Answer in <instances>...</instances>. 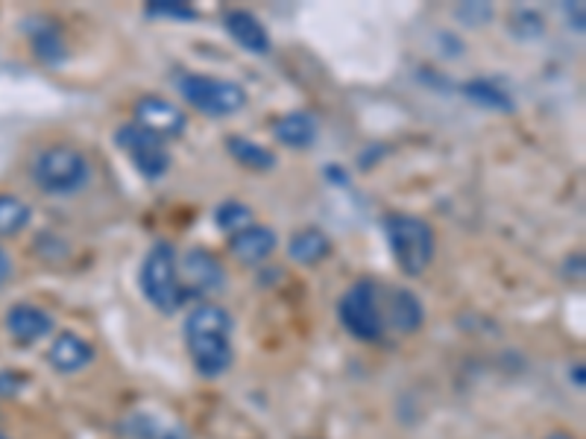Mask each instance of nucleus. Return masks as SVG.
Here are the masks:
<instances>
[{
  "label": "nucleus",
  "instance_id": "23",
  "mask_svg": "<svg viewBox=\"0 0 586 439\" xmlns=\"http://www.w3.org/2000/svg\"><path fill=\"white\" fill-rule=\"evenodd\" d=\"M455 18H458L463 27L479 29L493 18V7H489V3H475V0H469V3H460L458 10H455Z\"/></svg>",
  "mask_w": 586,
  "mask_h": 439
},
{
  "label": "nucleus",
  "instance_id": "31",
  "mask_svg": "<svg viewBox=\"0 0 586 439\" xmlns=\"http://www.w3.org/2000/svg\"><path fill=\"white\" fill-rule=\"evenodd\" d=\"M0 439H10V437H7V434H0Z\"/></svg>",
  "mask_w": 586,
  "mask_h": 439
},
{
  "label": "nucleus",
  "instance_id": "18",
  "mask_svg": "<svg viewBox=\"0 0 586 439\" xmlns=\"http://www.w3.org/2000/svg\"><path fill=\"white\" fill-rule=\"evenodd\" d=\"M226 153L238 162L246 170H255V173H267V170H273L279 165V158H276L273 150H267L253 138L244 135H229L226 138Z\"/></svg>",
  "mask_w": 586,
  "mask_h": 439
},
{
  "label": "nucleus",
  "instance_id": "7",
  "mask_svg": "<svg viewBox=\"0 0 586 439\" xmlns=\"http://www.w3.org/2000/svg\"><path fill=\"white\" fill-rule=\"evenodd\" d=\"M115 146L127 156L129 165L136 167V173L150 179V182L165 179L170 165H174V156H170V150H167L165 138L146 132V129L138 127V124H124V127H117Z\"/></svg>",
  "mask_w": 586,
  "mask_h": 439
},
{
  "label": "nucleus",
  "instance_id": "3",
  "mask_svg": "<svg viewBox=\"0 0 586 439\" xmlns=\"http://www.w3.org/2000/svg\"><path fill=\"white\" fill-rule=\"evenodd\" d=\"M138 284H141L146 305L162 317H174L188 302L182 282H179V255H176L174 244L156 241L146 249L141 270H138Z\"/></svg>",
  "mask_w": 586,
  "mask_h": 439
},
{
  "label": "nucleus",
  "instance_id": "6",
  "mask_svg": "<svg viewBox=\"0 0 586 439\" xmlns=\"http://www.w3.org/2000/svg\"><path fill=\"white\" fill-rule=\"evenodd\" d=\"M174 86L188 106H194L196 112H203L208 117H229L246 106L244 86H238L232 79L205 77V74H179L174 79Z\"/></svg>",
  "mask_w": 586,
  "mask_h": 439
},
{
  "label": "nucleus",
  "instance_id": "4",
  "mask_svg": "<svg viewBox=\"0 0 586 439\" xmlns=\"http://www.w3.org/2000/svg\"><path fill=\"white\" fill-rule=\"evenodd\" d=\"M29 176L41 194L74 196L91 182V165L82 150L71 144H50L33 158Z\"/></svg>",
  "mask_w": 586,
  "mask_h": 439
},
{
  "label": "nucleus",
  "instance_id": "2",
  "mask_svg": "<svg viewBox=\"0 0 586 439\" xmlns=\"http://www.w3.org/2000/svg\"><path fill=\"white\" fill-rule=\"evenodd\" d=\"M384 237L391 246V255L396 267L410 279H420L429 273L434 253H437V234L429 220L417 215H405V211H393L384 217Z\"/></svg>",
  "mask_w": 586,
  "mask_h": 439
},
{
  "label": "nucleus",
  "instance_id": "12",
  "mask_svg": "<svg viewBox=\"0 0 586 439\" xmlns=\"http://www.w3.org/2000/svg\"><path fill=\"white\" fill-rule=\"evenodd\" d=\"M384 320L396 334H417L425 322V308L420 296L408 287H387L384 290Z\"/></svg>",
  "mask_w": 586,
  "mask_h": 439
},
{
  "label": "nucleus",
  "instance_id": "16",
  "mask_svg": "<svg viewBox=\"0 0 586 439\" xmlns=\"http://www.w3.org/2000/svg\"><path fill=\"white\" fill-rule=\"evenodd\" d=\"M273 138L291 150H308L317 141V120L311 112H288L273 120Z\"/></svg>",
  "mask_w": 586,
  "mask_h": 439
},
{
  "label": "nucleus",
  "instance_id": "15",
  "mask_svg": "<svg viewBox=\"0 0 586 439\" xmlns=\"http://www.w3.org/2000/svg\"><path fill=\"white\" fill-rule=\"evenodd\" d=\"M276 244H279V237H276L270 225L253 223L229 237V253H232L234 261L244 263V267H258L273 255Z\"/></svg>",
  "mask_w": 586,
  "mask_h": 439
},
{
  "label": "nucleus",
  "instance_id": "25",
  "mask_svg": "<svg viewBox=\"0 0 586 439\" xmlns=\"http://www.w3.org/2000/svg\"><path fill=\"white\" fill-rule=\"evenodd\" d=\"M27 387V375L18 370H0V399H15Z\"/></svg>",
  "mask_w": 586,
  "mask_h": 439
},
{
  "label": "nucleus",
  "instance_id": "29",
  "mask_svg": "<svg viewBox=\"0 0 586 439\" xmlns=\"http://www.w3.org/2000/svg\"><path fill=\"white\" fill-rule=\"evenodd\" d=\"M572 380H575L577 387H584V363H577L575 370H572Z\"/></svg>",
  "mask_w": 586,
  "mask_h": 439
},
{
  "label": "nucleus",
  "instance_id": "9",
  "mask_svg": "<svg viewBox=\"0 0 586 439\" xmlns=\"http://www.w3.org/2000/svg\"><path fill=\"white\" fill-rule=\"evenodd\" d=\"M132 124L144 127L146 132H153L158 138H179L188 129V117L170 100L146 94L136 103V120Z\"/></svg>",
  "mask_w": 586,
  "mask_h": 439
},
{
  "label": "nucleus",
  "instance_id": "17",
  "mask_svg": "<svg viewBox=\"0 0 586 439\" xmlns=\"http://www.w3.org/2000/svg\"><path fill=\"white\" fill-rule=\"evenodd\" d=\"M288 255L300 267H317V263L332 255V237L322 232V229H314V225L311 229H300L291 237V244H288Z\"/></svg>",
  "mask_w": 586,
  "mask_h": 439
},
{
  "label": "nucleus",
  "instance_id": "26",
  "mask_svg": "<svg viewBox=\"0 0 586 439\" xmlns=\"http://www.w3.org/2000/svg\"><path fill=\"white\" fill-rule=\"evenodd\" d=\"M12 279H15V258H12V253L7 246L0 244V290L10 284Z\"/></svg>",
  "mask_w": 586,
  "mask_h": 439
},
{
  "label": "nucleus",
  "instance_id": "19",
  "mask_svg": "<svg viewBox=\"0 0 586 439\" xmlns=\"http://www.w3.org/2000/svg\"><path fill=\"white\" fill-rule=\"evenodd\" d=\"M463 91V98L469 103H475L481 108H489V112H513V100L505 88H498L496 82H489V79H469L460 86Z\"/></svg>",
  "mask_w": 586,
  "mask_h": 439
},
{
  "label": "nucleus",
  "instance_id": "20",
  "mask_svg": "<svg viewBox=\"0 0 586 439\" xmlns=\"http://www.w3.org/2000/svg\"><path fill=\"white\" fill-rule=\"evenodd\" d=\"M33 223V208L15 194H0V241L15 237Z\"/></svg>",
  "mask_w": 586,
  "mask_h": 439
},
{
  "label": "nucleus",
  "instance_id": "11",
  "mask_svg": "<svg viewBox=\"0 0 586 439\" xmlns=\"http://www.w3.org/2000/svg\"><path fill=\"white\" fill-rule=\"evenodd\" d=\"M21 33L29 39L33 56L41 59L44 65H62L68 59V44L62 39V29L48 15H29L21 21Z\"/></svg>",
  "mask_w": 586,
  "mask_h": 439
},
{
  "label": "nucleus",
  "instance_id": "28",
  "mask_svg": "<svg viewBox=\"0 0 586 439\" xmlns=\"http://www.w3.org/2000/svg\"><path fill=\"white\" fill-rule=\"evenodd\" d=\"M158 439H188V434L179 425H170V428H162Z\"/></svg>",
  "mask_w": 586,
  "mask_h": 439
},
{
  "label": "nucleus",
  "instance_id": "30",
  "mask_svg": "<svg viewBox=\"0 0 586 439\" xmlns=\"http://www.w3.org/2000/svg\"><path fill=\"white\" fill-rule=\"evenodd\" d=\"M546 439H577L575 434H569V430H551Z\"/></svg>",
  "mask_w": 586,
  "mask_h": 439
},
{
  "label": "nucleus",
  "instance_id": "27",
  "mask_svg": "<svg viewBox=\"0 0 586 439\" xmlns=\"http://www.w3.org/2000/svg\"><path fill=\"white\" fill-rule=\"evenodd\" d=\"M326 176L332 179L334 185H346V182H349V176L343 173V170H337V165H326Z\"/></svg>",
  "mask_w": 586,
  "mask_h": 439
},
{
  "label": "nucleus",
  "instance_id": "10",
  "mask_svg": "<svg viewBox=\"0 0 586 439\" xmlns=\"http://www.w3.org/2000/svg\"><path fill=\"white\" fill-rule=\"evenodd\" d=\"M3 328L10 334V340H15L18 346H36V343L53 334L56 322L39 305L15 302L3 317Z\"/></svg>",
  "mask_w": 586,
  "mask_h": 439
},
{
  "label": "nucleus",
  "instance_id": "8",
  "mask_svg": "<svg viewBox=\"0 0 586 439\" xmlns=\"http://www.w3.org/2000/svg\"><path fill=\"white\" fill-rule=\"evenodd\" d=\"M179 282H182V290H186L188 299L196 296V293L200 296L203 293H217L224 290L226 270L208 249H188L179 258Z\"/></svg>",
  "mask_w": 586,
  "mask_h": 439
},
{
  "label": "nucleus",
  "instance_id": "22",
  "mask_svg": "<svg viewBox=\"0 0 586 439\" xmlns=\"http://www.w3.org/2000/svg\"><path fill=\"white\" fill-rule=\"evenodd\" d=\"M146 18H170V21H200V12L186 0H150Z\"/></svg>",
  "mask_w": 586,
  "mask_h": 439
},
{
  "label": "nucleus",
  "instance_id": "14",
  "mask_svg": "<svg viewBox=\"0 0 586 439\" xmlns=\"http://www.w3.org/2000/svg\"><path fill=\"white\" fill-rule=\"evenodd\" d=\"M94 361V346L74 332H59L48 349L50 370L59 375H77Z\"/></svg>",
  "mask_w": 586,
  "mask_h": 439
},
{
  "label": "nucleus",
  "instance_id": "24",
  "mask_svg": "<svg viewBox=\"0 0 586 439\" xmlns=\"http://www.w3.org/2000/svg\"><path fill=\"white\" fill-rule=\"evenodd\" d=\"M510 24H522V29L517 33L519 39H537V36H543V18H539L537 12L531 10L513 12Z\"/></svg>",
  "mask_w": 586,
  "mask_h": 439
},
{
  "label": "nucleus",
  "instance_id": "13",
  "mask_svg": "<svg viewBox=\"0 0 586 439\" xmlns=\"http://www.w3.org/2000/svg\"><path fill=\"white\" fill-rule=\"evenodd\" d=\"M224 29L226 36L238 44L246 53H253V56H267L270 48H273V41H270V33L262 24L258 15L246 10H229L224 15Z\"/></svg>",
  "mask_w": 586,
  "mask_h": 439
},
{
  "label": "nucleus",
  "instance_id": "5",
  "mask_svg": "<svg viewBox=\"0 0 586 439\" xmlns=\"http://www.w3.org/2000/svg\"><path fill=\"white\" fill-rule=\"evenodd\" d=\"M337 322L352 340L358 343H381L387 334L384 320V287L372 279L355 282L343 293L337 302Z\"/></svg>",
  "mask_w": 586,
  "mask_h": 439
},
{
  "label": "nucleus",
  "instance_id": "21",
  "mask_svg": "<svg viewBox=\"0 0 586 439\" xmlns=\"http://www.w3.org/2000/svg\"><path fill=\"white\" fill-rule=\"evenodd\" d=\"M215 220L224 232L234 234L246 225H253V211H250V205L238 203V199H226L224 205H217Z\"/></svg>",
  "mask_w": 586,
  "mask_h": 439
},
{
  "label": "nucleus",
  "instance_id": "1",
  "mask_svg": "<svg viewBox=\"0 0 586 439\" xmlns=\"http://www.w3.org/2000/svg\"><path fill=\"white\" fill-rule=\"evenodd\" d=\"M232 313L220 305L200 302L196 308H191L182 322V334H186L188 354H191V363L200 378L217 380L232 370Z\"/></svg>",
  "mask_w": 586,
  "mask_h": 439
}]
</instances>
